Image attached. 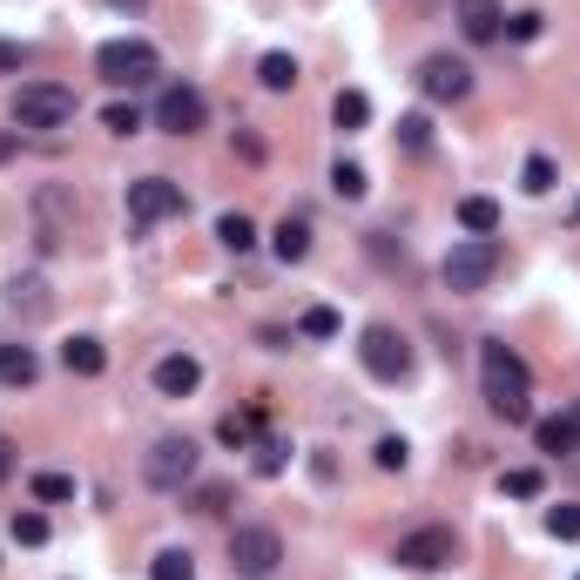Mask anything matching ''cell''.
<instances>
[{"label": "cell", "instance_id": "cell-1", "mask_svg": "<svg viewBox=\"0 0 580 580\" xmlns=\"http://www.w3.org/2000/svg\"><path fill=\"white\" fill-rule=\"evenodd\" d=\"M480 384H486V405L507 425L533 418V378H526L520 352H507V344H480Z\"/></svg>", "mask_w": 580, "mask_h": 580}, {"label": "cell", "instance_id": "cell-2", "mask_svg": "<svg viewBox=\"0 0 580 580\" xmlns=\"http://www.w3.org/2000/svg\"><path fill=\"white\" fill-rule=\"evenodd\" d=\"M95 68H102L108 88H149V82L163 74V55L149 48V42H135V34H122V42H102Z\"/></svg>", "mask_w": 580, "mask_h": 580}, {"label": "cell", "instance_id": "cell-3", "mask_svg": "<svg viewBox=\"0 0 580 580\" xmlns=\"http://www.w3.org/2000/svg\"><path fill=\"white\" fill-rule=\"evenodd\" d=\"M8 115H14V129H61V122H74V88H61V82H21L14 102H8Z\"/></svg>", "mask_w": 580, "mask_h": 580}, {"label": "cell", "instance_id": "cell-4", "mask_svg": "<svg viewBox=\"0 0 580 580\" xmlns=\"http://www.w3.org/2000/svg\"><path fill=\"white\" fill-rule=\"evenodd\" d=\"M493 270H499V244H493V237H466V244L446 250L439 277H446V291H486Z\"/></svg>", "mask_w": 580, "mask_h": 580}, {"label": "cell", "instance_id": "cell-5", "mask_svg": "<svg viewBox=\"0 0 580 580\" xmlns=\"http://www.w3.org/2000/svg\"><path fill=\"white\" fill-rule=\"evenodd\" d=\"M277 560H284L277 526H237V533H229V567H237L244 580H270Z\"/></svg>", "mask_w": 580, "mask_h": 580}, {"label": "cell", "instance_id": "cell-6", "mask_svg": "<svg viewBox=\"0 0 580 580\" xmlns=\"http://www.w3.org/2000/svg\"><path fill=\"white\" fill-rule=\"evenodd\" d=\"M358 358H365V371L384 378V384H405V378H412V344H405L392 324H371V331L358 338Z\"/></svg>", "mask_w": 580, "mask_h": 580}, {"label": "cell", "instance_id": "cell-7", "mask_svg": "<svg viewBox=\"0 0 580 580\" xmlns=\"http://www.w3.org/2000/svg\"><path fill=\"white\" fill-rule=\"evenodd\" d=\"M142 480L163 486V493H182L189 480H197V446H189V439H156L149 459H142Z\"/></svg>", "mask_w": 580, "mask_h": 580}, {"label": "cell", "instance_id": "cell-8", "mask_svg": "<svg viewBox=\"0 0 580 580\" xmlns=\"http://www.w3.org/2000/svg\"><path fill=\"white\" fill-rule=\"evenodd\" d=\"M169 216H182V189H176L169 176H142V182H129V223H135V229L169 223Z\"/></svg>", "mask_w": 580, "mask_h": 580}, {"label": "cell", "instance_id": "cell-9", "mask_svg": "<svg viewBox=\"0 0 580 580\" xmlns=\"http://www.w3.org/2000/svg\"><path fill=\"white\" fill-rule=\"evenodd\" d=\"M418 88H425V102H466L473 95V68L459 55H425L418 61Z\"/></svg>", "mask_w": 580, "mask_h": 580}, {"label": "cell", "instance_id": "cell-10", "mask_svg": "<svg viewBox=\"0 0 580 580\" xmlns=\"http://www.w3.org/2000/svg\"><path fill=\"white\" fill-rule=\"evenodd\" d=\"M392 560L412 567V573H439V567H452V526H418V533H405L399 547H392Z\"/></svg>", "mask_w": 580, "mask_h": 580}, {"label": "cell", "instance_id": "cell-11", "mask_svg": "<svg viewBox=\"0 0 580 580\" xmlns=\"http://www.w3.org/2000/svg\"><path fill=\"white\" fill-rule=\"evenodd\" d=\"M203 122H210V102H203V88H189V82L163 88V102H156V129H169V135H197Z\"/></svg>", "mask_w": 580, "mask_h": 580}, {"label": "cell", "instance_id": "cell-12", "mask_svg": "<svg viewBox=\"0 0 580 580\" xmlns=\"http://www.w3.org/2000/svg\"><path fill=\"white\" fill-rule=\"evenodd\" d=\"M459 34H466L473 48L499 42V34H507V14H499V0H459Z\"/></svg>", "mask_w": 580, "mask_h": 580}, {"label": "cell", "instance_id": "cell-13", "mask_svg": "<svg viewBox=\"0 0 580 580\" xmlns=\"http://www.w3.org/2000/svg\"><path fill=\"white\" fill-rule=\"evenodd\" d=\"M197 384H203V365L189 358V352H169V358L156 365V392H163V399H189Z\"/></svg>", "mask_w": 580, "mask_h": 580}, {"label": "cell", "instance_id": "cell-14", "mask_svg": "<svg viewBox=\"0 0 580 580\" xmlns=\"http://www.w3.org/2000/svg\"><path fill=\"white\" fill-rule=\"evenodd\" d=\"M270 250H277L284 263H304L311 257V216H284L277 229H270Z\"/></svg>", "mask_w": 580, "mask_h": 580}, {"label": "cell", "instance_id": "cell-15", "mask_svg": "<svg viewBox=\"0 0 580 580\" xmlns=\"http://www.w3.org/2000/svg\"><path fill=\"white\" fill-rule=\"evenodd\" d=\"M61 365H68L74 378H102V371H108L102 338H68V344H61Z\"/></svg>", "mask_w": 580, "mask_h": 580}, {"label": "cell", "instance_id": "cell-16", "mask_svg": "<svg viewBox=\"0 0 580 580\" xmlns=\"http://www.w3.org/2000/svg\"><path fill=\"white\" fill-rule=\"evenodd\" d=\"M331 122H338L344 135H358V129L371 122V95H365V88H338V102H331Z\"/></svg>", "mask_w": 580, "mask_h": 580}, {"label": "cell", "instance_id": "cell-17", "mask_svg": "<svg viewBox=\"0 0 580 580\" xmlns=\"http://www.w3.org/2000/svg\"><path fill=\"white\" fill-rule=\"evenodd\" d=\"M42 378V358L27 344H0V384H34Z\"/></svg>", "mask_w": 580, "mask_h": 580}, {"label": "cell", "instance_id": "cell-18", "mask_svg": "<svg viewBox=\"0 0 580 580\" xmlns=\"http://www.w3.org/2000/svg\"><path fill=\"white\" fill-rule=\"evenodd\" d=\"M533 439H540V452H554V459L580 452V433H573V418H540V425H533Z\"/></svg>", "mask_w": 580, "mask_h": 580}, {"label": "cell", "instance_id": "cell-19", "mask_svg": "<svg viewBox=\"0 0 580 580\" xmlns=\"http://www.w3.org/2000/svg\"><path fill=\"white\" fill-rule=\"evenodd\" d=\"M459 223H466L473 237H493V229H499V203L493 197H466V203H459Z\"/></svg>", "mask_w": 580, "mask_h": 580}, {"label": "cell", "instance_id": "cell-20", "mask_svg": "<svg viewBox=\"0 0 580 580\" xmlns=\"http://www.w3.org/2000/svg\"><path fill=\"white\" fill-rule=\"evenodd\" d=\"M149 580H197V560H189L182 547H163L156 560H149Z\"/></svg>", "mask_w": 580, "mask_h": 580}, {"label": "cell", "instance_id": "cell-21", "mask_svg": "<svg viewBox=\"0 0 580 580\" xmlns=\"http://www.w3.org/2000/svg\"><path fill=\"white\" fill-rule=\"evenodd\" d=\"M216 237H223V250H250V244H257V223H250L244 210H229V216L216 223Z\"/></svg>", "mask_w": 580, "mask_h": 580}, {"label": "cell", "instance_id": "cell-22", "mask_svg": "<svg viewBox=\"0 0 580 580\" xmlns=\"http://www.w3.org/2000/svg\"><path fill=\"white\" fill-rule=\"evenodd\" d=\"M257 74H263V88H270V95L297 88V61H291V55H263V68H257Z\"/></svg>", "mask_w": 580, "mask_h": 580}, {"label": "cell", "instance_id": "cell-23", "mask_svg": "<svg viewBox=\"0 0 580 580\" xmlns=\"http://www.w3.org/2000/svg\"><path fill=\"white\" fill-rule=\"evenodd\" d=\"M554 182H560V169H554L547 156H526V169H520V189H526V197H547Z\"/></svg>", "mask_w": 580, "mask_h": 580}, {"label": "cell", "instance_id": "cell-24", "mask_svg": "<svg viewBox=\"0 0 580 580\" xmlns=\"http://www.w3.org/2000/svg\"><path fill=\"white\" fill-rule=\"evenodd\" d=\"M331 189H338V197H344V203H358V197H365V189H371V176H365L358 163H338V169H331Z\"/></svg>", "mask_w": 580, "mask_h": 580}, {"label": "cell", "instance_id": "cell-25", "mask_svg": "<svg viewBox=\"0 0 580 580\" xmlns=\"http://www.w3.org/2000/svg\"><path fill=\"white\" fill-rule=\"evenodd\" d=\"M34 499H42V507H61V499H74V480L68 473H34Z\"/></svg>", "mask_w": 580, "mask_h": 580}, {"label": "cell", "instance_id": "cell-26", "mask_svg": "<svg viewBox=\"0 0 580 580\" xmlns=\"http://www.w3.org/2000/svg\"><path fill=\"white\" fill-rule=\"evenodd\" d=\"M399 149L425 156V149H433V122H425V115H405V122H399Z\"/></svg>", "mask_w": 580, "mask_h": 580}, {"label": "cell", "instance_id": "cell-27", "mask_svg": "<svg viewBox=\"0 0 580 580\" xmlns=\"http://www.w3.org/2000/svg\"><path fill=\"white\" fill-rule=\"evenodd\" d=\"M297 331L304 338H338V311H331V304H311V311L297 318Z\"/></svg>", "mask_w": 580, "mask_h": 580}, {"label": "cell", "instance_id": "cell-28", "mask_svg": "<svg viewBox=\"0 0 580 580\" xmlns=\"http://www.w3.org/2000/svg\"><path fill=\"white\" fill-rule=\"evenodd\" d=\"M102 129H108V135H135V129H142V108H135V102H115V108L102 115Z\"/></svg>", "mask_w": 580, "mask_h": 580}, {"label": "cell", "instance_id": "cell-29", "mask_svg": "<svg viewBox=\"0 0 580 580\" xmlns=\"http://www.w3.org/2000/svg\"><path fill=\"white\" fill-rule=\"evenodd\" d=\"M21 304L42 318V311H48V284H42V277H14V311H21Z\"/></svg>", "mask_w": 580, "mask_h": 580}, {"label": "cell", "instance_id": "cell-30", "mask_svg": "<svg viewBox=\"0 0 580 580\" xmlns=\"http://www.w3.org/2000/svg\"><path fill=\"white\" fill-rule=\"evenodd\" d=\"M547 533L554 540H580V507H573V499H560V507L547 513Z\"/></svg>", "mask_w": 580, "mask_h": 580}, {"label": "cell", "instance_id": "cell-31", "mask_svg": "<svg viewBox=\"0 0 580 580\" xmlns=\"http://www.w3.org/2000/svg\"><path fill=\"white\" fill-rule=\"evenodd\" d=\"M250 439H257V412H244V418L229 412L223 418V446H250Z\"/></svg>", "mask_w": 580, "mask_h": 580}, {"label": "cell", "instance_id": "cell-32", "mask_svg": "<svg viewBox=\"0 0 580 580\" xmlns=\"http://www.w3.org/2000/svg\"><path fill=\"white\" fill-rule=\"evenodd\" d=\"M14 540H21V547H42V540H48V520H42V513H14Z\"/></svg>", "mask_w": 580, "mask_h": 580}, {"label": "cell", "instance_id": "cell-33", "mask_svg": "<svg viewBox=\"0 0 580 580\" xmlns=\"http://www.w3.org/2000/svg\"><path fill=\"white\" fill-rule=\"evenodd\" d=\"M499 486H507L513 499H533V493H540V473H533V466H513V473L499 480Z\"/></svg>", "mask_w": 580, "mask_h": 580}, {"label": "cell", "instance_id": "cell-34", "mask_svg": "<svg viewBox=\"0 0 580 580\" xmlns=\"http://www.w3.org/2000/svg\"><path fill=\"white\" fill-rule=\"evenodd\" d=\"M540 27H547V14H533V8L507 21V34H513V42H540Z\"/></svg>", "mask_w": 580, "mask_h": 580}, {"label": "cell", "instance_id": "cell-35", "mask_svg": "<svg viewBox=\"0 0 580 580\" xmlns=\"http://www.w3.org/2000/svg\"><path fill=\"white\" fill-rule=\"evenodd\" d=\"M405 459H412V446H405V439H378V466H384V473H399Z\"/></svg>", "mask_w": 580, "mask_h": 580}, {"label": "cell", "instance_id": "cell-36", "mask_svg": "<svg viewBox=\"0 0 580 580\" xmlns=\"http://www.w3.org/2000/svg\"><path fill=\"white\" fill-rule=\"evenodd\" d=\"M257 473H284V439H263L257 446Z\"/></svg>", "mask_w": 580, "mask_h": 580}, {"label": "cell", "instance_id": "cell-37", "mask_svg": "<svg viewBox=\"0 0 580 580\" xmlns=\"http://www.w3.org/2000/svg\"><path fill=\"white\" fill-rule=\"evenodd\" d=\"M27 61V48H14V42H0V74H14Z\"/></svg>", "mask_w": 580, "mask_h": 580}, {"label": "cell", "instance_id": "cell-38", "mask_svg": "<svg viewBox=\"0 0 580 580\" xmlns=\"http://www.w3.org/2000/svg\"><path fill=\"white\" fill-rule=\"evenodd\" d=\"M223 499H229L223 486H203V493H197V513H216V507H223Z\"/></svg>", "mask_w": 580, "mask_h": 580}, {"label": "cell", "instance_id": "cell-39", "mask_svg": "<svg viewBox=\"0 0 580 580\" xmlns=\"http://www.w3.org/2000/svg\"><path fill=\"white\" fill-rule=\"evenodd\" d=\"M8 473H14V446H8V439H0V480H8Z\"/></svg>", "mask_w": 580, "mask_h": 580}, {"label": "cell", "instance_id": "cell-40", "mask_svg": "<svg viewBox=\"0 0 580 580\" xmlns=\"http://www.w3.org/2000/svg\"><path fill=\"white\" fill-rule=\"evenodd\" d=\"M108 8H122V14H142V8H149V0H108Z\"/></svg>", "mask_w": 580, "mask_h": 580}, {"label": "cell", "instance_id": "cell-41", "mask_svg": "<svg viewBox=\"0 0 580 580\" xmlns=\"http://www.w3.org/2000/svg\"><path fill=\"white\" fill-rule=\"evenodd\" d=\"M14 156V135H0V163H8Z\"/></svg>", "mask_w": 580, "mask_h": 580}, {"label": "cell", "instance_id": "cell-42", "mask_svg": "<svg viewBox=\"0 0 580 580\" xmlns=\"http://www.w3.org/2000/svg\"><path fill=\"white\" fill-rule=\"evenodd\" d=\"M573 433H580V412H573Z\"/></svg>", "mask_w": 580, "mask_h": 580}, {"label": "cell", "instance_id": "cell-43", "mask_svg": "<svg viewBox=\"0 0 580 580\" xmlns=\"http://www.w3.org/2000/svg\"><path fill=\"white\" fill-rule=\"evenodd\" d=\"M573 580H580V573H573Z\"/></svg>", "mask_w": 580, "mask_h": 580}]
</instances>
